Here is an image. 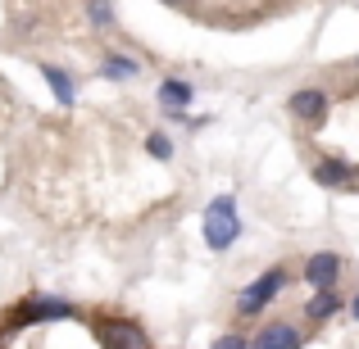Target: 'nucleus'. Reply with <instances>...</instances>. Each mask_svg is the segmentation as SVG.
Returning a JSON list of instances; mask_svg holds the SVG:
<instances>
[{
    "instance_id": "9",
    "label": "nucleus",
    "mask_w": 359,
    "mask_h": 349,
    "mask_svg": "<svg viewBox=\"0 0 359 349\" xmlns=\"http://www.w3.org/2000/svg\"><path fill=\"white\" fill-rule=\"evenodd\" d=\"M341 304L346 299L337 295V286H323V290H314V299H305V318L309 322H327V318L341 313Z\"/></svg>"
},
{
    "instance_id": "18",
    "label": "nucleus",
    "mask_w": 359,
    "mask_h": 349,
    "mask_svg": "<svg viewBox=\"0 0 359 349\" xmlns=\"http://www.w3.org/2000/svg\"><path fill=\"white\" fill-rule=\"evenodd\" d=\"M355 64H359V59H355Z\"/></svg>"
},
{
    "instance_id": "17",
    "label": "nucleus",
    "mask_w": 359,
    "mask_h": 349,
    "mask_svg": "<svg viewBox=\"0 0 359 349\" xmlns=\"http://www.w3.org/2000/svg\"><path fill=\"white\" fill-rule=\"evenodd\" d=\"M164 5H187V0H164Z\"/></svg>"
},
{
    "instance_id": "1",
    "label": "nucleus",
    "mask_w": 359,
    "mask_h": 349,
    "mask_svg": "<svg viewBox=\"0 0 359 349\" xmlns=\"http://www.w3.org/2000/svg\"><path fill=\"white\" fill-rule=\"evenodd\" d=\"M241 236V218H237V200L232 195H223V200H214L210 209H205V245H210L214 254L232 250Z\"/></svg>"
},
{
    "instance_id": "13",
    "label": "nucleus",
    "mask_w": 359,
    "mask_h": 349,
    "mask_svg": "<svg viewBox=\"0 0 359 349\" xmlns=\"http://www.w3.org/2000/svg\"><path fill=\"white\" fill-rule=\"evenodd\" d=\"M146 155L150 159H173V141H168L164 131H150L146 136Z\"/></svg>"
},
{
    "instance_id": "2",
    "label": "nucleus",
    "mask_w": 359,
    "mask_h": 349,
    "mask_svg": "<svg viewBox=\"0 0 359 349\" xmlns=\"http://www.w3.org/2000/svg\"><path fill=\"white\" fill-rule=\"evenodd\" d=\"M282 286H287V272H282V268H269L259 281H250V286L241 290V299H237V313H241V318H255L259 308H269V304H273V295H278Z\"/></svg>"
},
{
    "instance_id": "8",
    "label": "nucleus",
    "mask_w": 359,
    "mask_h": 349,
    "mask_svg": "<svg viewBox=\"0 0 359 349\" xmlns=\"http://www.w3.org/2000/svg\"><path fill=\"white\" fill-rule=\"evenodd\" d=\"M250 349H300V332L291 322H269L259 336H255Z\"/></svg>"
},
{
    "instance_id": "16",
    "label": "nucleus",
    "mask_w": 359,
    "mask_h": 349,
    "mask_svg": "<svg viewBox=\"0 0 359 349\" xmlns=\"http://www.w3.org/2000/svg\"><path fill=\"white\" fill-rule=\"evenodd\" d=\"M351 313H355V318H359V295H355V299H351Z\"/></svg>"
},
{
    "instance_id": "5",
    "label": "nucleus",
    "mask_w": 359,
    "mask_h": 349,
    "mask_svg": "<svg viewBox=\"0 0 359 349\" xmlns=\"http://www.w3.org/2000/svg\"><path fill=\"white\" fill-rule=\"evenodd\" d=\"M341 254H332V250H323V254H314V259L305 263V281L314 290H323V286H337V281H341Z\"/></svg>"
},
{
    "instance_id": "6",
    "label": "nucleus",
    "mask_w": 359,
    "mask_h": 349,
    "mask_svg": "<svg viewBox=\"0 0 359 349\" xmlns=\"http://www.w3.org/2000/svg\"><path fill=\"white\" fill-rule=\"evenodd\" d=\"M100 336H105L109 349H150V336L141 332L137 322H105Z\"/></svg>"
},
{
    "instance_id": "11",
    "label": "nucleus",
    "mask_w": 359,
    "mask_h": 349,
    "mask_svg": "<svg viewBox=\"0 0 359 349\" xmlns=\"http://www.w3.org/2000/svg\"><path fill=\"white\" fill-rule=\"evenodd\" d=\"M41 78L50 82V91H55V100L60 105H73V78L64 69H55V64H41Z\"/></svg>"
},
{
    "instance_id": "7",
    "label": "nucleus",
    "mask_w": 359,
    "mask_h": 349,
    "mask_svg": "<svg viewBox=\"0 0 359 349\" xmlns=\"http://www.w3.org/2000/svg\"><path fill=\"white\" fill-rule=\"evenodd\" d=\"M191 96H196V87H191V82H182V78H164V82H159V105H164L168 114H177V118H187Z\"/></svg>"
},
{
    "instance_id": "15",
    "label": "nucleus",
    "mask_w": 359,
    "mask_h": 349,
    "mask_svg": "<svg viewBox=\"0 0 359 349\" xmlns=\"http://www.w3.org/2000/svg\"><path fill=\"white\" fill-rule=\"evenodd\" d=\"M210 349H250V345H245V336H237V332H223Z\"/></svg>"
},
{
    "instance_id": "12",
    "label": "nucleus",
    "mask_w": 359,
    "mask_h": 349,
    "mask_svg": "<svg viewBox=\"0 0 359 349\" xmlns=\"http://www.w3.org/2000/svg\"><path fill=\"white\" fill-rule=\"evenodd\" d=\"M100 78H137V64L123 59V55H109V59L100 64Z\"/></svg>"
},
{
    "instance_id": "3",
    "label": "nucleus",
    "mask_w": 359,
    "mask_h": 349,
    "mask_svg": "<svg viewBox=\"0 0 359 349\" xmlns=\"http://www.w3.org/2000/svg\"><path fill=\"white\" fill-rule=\"evenodd\" d=\"M78 308L69 304V299H50V295H27L23 304H18L14 322H60V318H73Z\"/></svg>"
},
{
    "instance_id": "14",
    "label": "nucleus",
    "mask_w": 359,
    "mask_h": 349,
    "mask_svg": "<svg viewBox=\"0 0 359 349\" xmlns=\"http://www.w3.org/2000/svg\"><path fill=\"white\" fill-rule=\"evenodd\" d=\"M87 14H91V23H96V27H109V18H114L105 0H91V5H87Z\"/></svg>"
},
{
    "instance_id": "4",
    "label": "nucleus",
    "mask_w": 359,
    "mask_h": 349,
    "mask_svg": "<svg viewBox=\"0 0 359 349\" xmlns=\"http://www.w3.org/2000/svg\"><path fill=\"white\" fill-rule=\"evenodd\" d=\"M287 109H291V118H300L305 127H323V122H327V96L318 87L296 91V96L287 100Z\"/></svg>"
},
{
    "instance_id": "10",
    "label": "nucleus",
    "mask_w": 359,
    "mask_h": 349,
    "mask_svg": "<svg viewBox=\"0 0 359 349\" xmlns=\"http://www.w3.org/2000/svg\"><path fill=\"white\" fill-rule=\"evenodd\" d=\"M355 177V168L346 164V159H323V164L314 168V182L318 186H346Z\"/></svg>"
}]
</instances>
